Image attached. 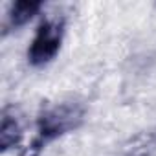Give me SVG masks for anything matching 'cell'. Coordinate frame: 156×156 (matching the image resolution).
<instances>
[{"label":"cell","instance_id":"obj_1","mask_svg":"<svg viewBox=\"0 0 156 156\" xmlns=\"http://www.w3.org/2000/svg\"><path fill=\"white\" fill-rule=\"evenodd\" d=\"M83 119L85 108L79 103H59L42 110L37 118V138L33 140L28 156H37L46 143L73 132Z\"/></svg>","mask_w":156,"mask_h":156},{"label":"cell","instance_id":"obj_2","mask_svg":"<svg viewBox=\"0 0 156 156\" xmlns=\"http://www.w3.org/2000/svg\"><path fill=\"white\" fill-rule=\"evenodd\" d=\"M64 19L61 17H51V19H44L37 30L35 35L30 42L28 48V62L35 68L46 66L48 62H51L61 46H62V39H64Z\"/></svg>","mask_w":156,"mask_h":156},{"label":"cell","instance_id":"obj_3","mask_svg":"<svg viewBox=\"0 0 156 156\" xmlns=\"http://www.w3.org/2000/svg\"><path fill=\"white\" fill-rule=\"evenodd\" d=\"M42 9V2L39 0H17L11 6L8 20L11 28H20L24 24H28L39 11Z\"/></svg>","mask_w":156,"mask_h":156},{"label":"cell","instance_id":"obj_4","mask_svg":"<svg viewBox=\"0 0 156 156\" xmlns=\"http://www.w3.org/2000/svg\"><path fill=\"white\" fill-rule=\"evenodd\" d=\"M20 138H22V129H20L17 118L9 116V114H4L2 125H0V149L4 152L13 149L15 145H19Z\"/></svg>","mask_w":156,"mask_h":156}]
</instances>
